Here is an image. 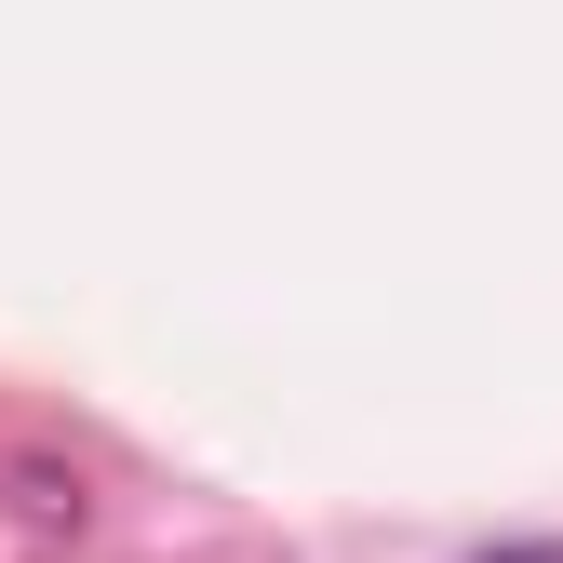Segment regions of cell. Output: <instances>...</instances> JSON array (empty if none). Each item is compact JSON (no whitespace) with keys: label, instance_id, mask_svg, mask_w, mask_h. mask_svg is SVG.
<instances>
[{"label":"cell","instance_id":"obj_1","mask_svg":"<svg viewBox=\"0 0 563 563\" xmlns=\"http://www.w3.org/2000/svg\"><path fill=\"white\" fill-rule=\"evenodd\" d=\"M483 563H563V537H510V550H483Z\"/></svg>","mask_w":563,"mask_h":563}]
</instances>
